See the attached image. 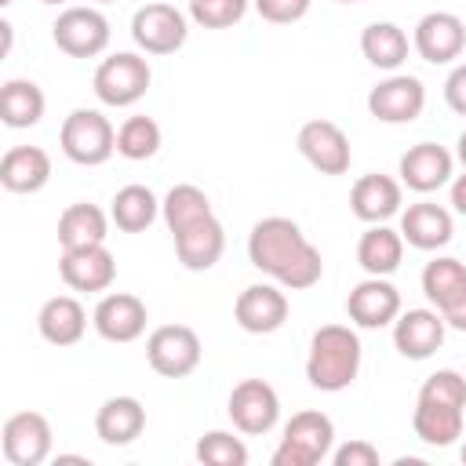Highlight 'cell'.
I'll use <instances>...</instances> for the list:
<instances>
[{
    "label": "cell",
    "mask_w": 466,
    "mask_h": 466,
    "mask_svg": "<svg viewBox=\"0 0 466 466\" xmlns=\"http://www.w3.org/2000/svg\"><path fill=\"white\" fill-rule=\"evenodd\" d=\"M299 153L320 171V175H346L350 171V160H353V149H350V138L346 131L335 124V120H306L299 127Z\"/></svg>",
    "instance_id": "7c38bea8"
},
{
    "label": "cell",
    "mask_w": 466,
    "mask_h": 466,
    "mask_svg": "<svg viewBox=\"0 0 466 466\" xmlns=\"http://www.w3.org/2000/svg\"><path fill=\"white\" fill-rule=\"evenodd\" d=\"M444 102L451 113L466 116V62H459L444 80Z\"/></svg>",
    "instance_id": "ab89813d"
},
{
    "label": "cell",
    "mask_w": 466,
    "mask_h": 466,
    "mask_svg": "<svg viewBox=\"0 0 466 466\" xmlns=\"http://www.w3.org/2000/svg\"><path fill=\"white\" fill-rule=\"evenodd\" d=\"M51 40L69 58H95L109 47V18L98 7H66L51 25Z\"/></svg>",
    "instance_id": "52a82bcc"
},
{
    "label": "cell",
    "mask_w": 466,
    "mask_h": 466,
    "mask_svg": "<svg viewBox=\"0 0 466 466\" xmlns=\"http://www.w3.org/2000/svg\"><path fill=\"white\" fill-rule=\"evenodd\" d=\"M106 233H109V215L98 204L80 200V204H69L58 215V244H62V251L106 244Z\"/></svg>",
    "instance_id": "83f0119b"
},
{
    "label": "cell",
    "mask_w": 466,
    "mask_h": 466,
    "mask_svg": "<svg viewBox=\"0 0 466 466\" xmlns=\"http://www.w3.org/2000/svg\"><path fill=\"white\" fill-rule=\"evenodd\" d=\"M171 237H175V255H178V262H182L186 269H193V273L211 269V266L222 258V251H226V229H222V222H218L215 215H204V218H197V222L175 229Z\"/></svg>",
    "instance_id": "ac0fdd59"
},
{
    "label": "cell",
    "mask_w": 466,
    "mask_h": 466,
    "mask_svg": "<svg viewBox=\"0 0 466 466\" xmlns=\"http://www.w3.org/2000/svg\"><path fill=\"white\" fill-rule=\"evenodd\" d=\"M251 0H189V18L204 29H229L248 15Z\"/></svg>",
    "instance_id": "d590c367"
},
{
    "label": "cell",
    "mask_w": 466,
    "mask_h": 466,
    "mask_svg": "<svg viewBox=\"0 0 466 466\" xmlns=\"http://www.w3.org/2000/svg\"><path fill=\"white\" fill-rule=\"evenodd\" d=\"M233 320L248 335H273L288 320V295L277 284H251L237 295Z\"/></svg>",
    "instance_id": "9a60e30c"
},
{
    "label": "cell",
    "mask_w": 466,
    "mask_h": 466,
    "mask_svg": "<svg viewBox=\"0 0 466 466\" xmlns=\"http://www.w3.org/2000/svg\"><path fill=\"white\" fill-rule=\"evenodd\" d=\"M200 339L189 324H160L146 339V360L164 379H186L200 364Z\"/></svg>",
    "instance_id": "8992f818"
},
{
    "label": "cell",
    "mask_w": 466,
    "mask_h": 466,
    "mask_svg": "<svg viewBox=\"0 0 466 466\" xmlns=\"http://www.w3.org/2000/svg\"><path fill=\"white\" fill-rule=\"evenodd\" d=\"M451 171H455V157L437 142H415L400 157V182L415 193H433V189L448 186Z\"/></svg>",
    "instance_id": "ffe728a7"
},
{
    "label": "cell",
    "mask_w": 466,
    "mask_h": 466,
    "mask_svg": "<svg viewBox=\"0 0 466 466\" xmlns=\"http://www.w3.org/2000/svg\"><path fill=\"white\" fill-rule=\"evenodd\" d=\"M339 4H360V0H339Z\"/></svg>",
    "instance_id": "bcb514c9"
},
{
    "label": "cell",
    "mask_w": 466,
    "mask_h": 466,
    "mask_svg": "<svg viewBox=\"0 0 466 466\" xmlns=\"http://www.w3.org/2000/svg\"><path fill=\"white\" fill-rule=\"evenodd\" d=\"M11 466H40L51 455V422L40 411H15L0 433Z\"/></svg>",
    "instance_id": "4fadbf2b"
},
{
    "label": "cell",
    "mask_w": 466,
    "mask_h": 466,
    "mask_svg": "<svg viewBox=\"0 0 466 466\" xmlns=\"http://www.w3.org/2000/svg\"><path fill=\"white\" fill-rule=\"evenodd\" d=\"M400 258H404V237H400V229H390L386 222H375V226H368L360 233V240H357V262H360V269L368 277H390V273H397Z\"/></svg>",
    "instance_id": "484cf974"
},
{
    "label": "cell",
    "mask_w": 466,
    "mask_h": 466,
    "mask_svg": "<svg viewBox=\"0 0 466 466\" xmlns=\"http://www.w3.org/2000/svg\"><path fill=\"white\" fill-rule=\"evenodd\" d=\"M335 448V426L324 411H295L273 451V466H317Z\"/></svg>",
    "instance_id": "277c9868"
},
{
    "label": "cell",
    "mask_w": 466,
    "mask_h": 466,
    "mask_svg": "<svg viewBox=\"0 0 466 466\" xmlns=\"http://www.w3.org/2000/svg\"><path fill=\"white\" fill-rule=\"evenodd\" d=\"M411 44L422 62L430 66H448L466 51V22L451 11H430L415 22Z\"/></svg>",
    "instance_id": "8fae6325"
},
{
    "label": "cell",
    "mask_w": 466,
    "mask_h": 466,
    "mask_svg": "<svg viewBox=\"0 0 466 466\" xmlns=\"http://www.w3.org/2000/svg\"><path fill=\"white\" fill-rule=\"evenodd\" d=\"M142 430H146V408L135 397H109L95 411V433L109 448H124L138 441Z\"/></svg>",
    "instance_id": "cb8c5ba5"
},
{
    "label": "cell",
    "mask_w": 466,
    "mask_h": 466,
    "mask_svg": "<svg viewBox=\"0 0 466 466\" xmlns=\"http://www.w3.org/2000/svg\"><path fill=\"white\" fill-rule=\"evenodd\" d=\"M441 317H444V324H448V328L466 331V291H462L448 309H441Z\"/></svg>",
    "instance_id": "60d3db41"
},
{
    "label": "cell",
    "mask_w": 466,
    "mask_h": 466,
    "mask_svg": "<svg viewBox=\"0 0 466 466\" xmlns=\"http://www.w3.org/2000/svg\"><path fill=\"white\" fill-rule=\"evenodd\" d=\"M233 426L248 437H262L277 426L280 419V397L277 390L266 382V379H240L229 393V404H226Z\"/></svg>",
    "instance_id": "9c48e42d"
},
{
    "label": "cell",
    "mask_w": 466,
    "mask_h": 466,
    "mask_svg": "<svg viewBox=\"0 0 466 466\" xmlns=\"http://www.w3.org/2000/svg\"><path fill=\"white\" fill-rule=\"evenodd\" d=\"M58 146L62 153L80 164V167H98L106 164L113 153H116V131L109 124L106 113L98 109H73L66 120H62V131H58Z\"/></svg>",
    "instance_id": "3957f363"
},
{
    "label": "cell",
    "mask_w": 466,
    "mask_h": 466,
    "mask_svg": "<svg viewBox=\"0 0 466 466\" xmlns=\"http://www.w3.org/2000/svg\"><path fill=\"white\" fill-rule=\"evenodd\" d=\"M346 313L357 328H386L400 313V291L386 277H368V280L353 284V291L346 299Z\"/></svg>",
    "instance_id": "d6986e66"
},
{
    "label": "cell",
    "mask_w": 466,
    "mask_h": 466,
    "mask_svg": "<svg viewBox=\"0 0 466 466\" xmlns=\"http://www.w3.org/2000/svg\"><path fill=\"white\" fill-rule=\"evenodd\" d=\"M411 430H415V437L422 444L448 448V444H455L462 437V408L419 397L415 400V411H411Z\"/></svg>",
    "instance_id": "4316f807"
},
{
    "label": "cell",
    "mask_w": 466,
    "mask_h": 466,
    "mask_svg": "<svg viewBox=\"0 0 466 466\" xmlns=\"http://www.w3.org/2000/svg\"><path fill=\"white\" fill-rule=\"evenodd\" d=\"M444 317L441 309H408L393 320V346L408 360H426L444 346Z\"/></svg>",
    "instance_id": "e0dca14e"
},
{
    "label": "cell",
    "mask_w": 466,
    "mask_h": 466,
    "mask_svg": "<svg viewBox=\"0 0 466 466\" xmlns=\"http://www.w3.org/2000/svg\"><path fill=\"white\" fill-rule=\"evenodd\" d=\"M149 84H153V69L135 51H116V55L102 58L98 69H95V80H91L98 102L102 106H113V109L135 106L149 91Z\"/></svg>",
    "instance_id": "5b68a950"
},
{
    "label": "cell",
    "mask_w": 466,
    "mask_h": 466,
    "mask_svg": "<svg viewBox=\"0 0 466 466\" xmlns=\"http://www.w3.org/2000/svg\"><path fill=\"white\" fill-rule=\"evenodd\" d=\"M51 178V157L40 146H11L0 160V186L7 193H40Z\"/></svg>",
    "instance_id": "603a6c76"
},
{
    "label": "cell",
    "mask_w": 466,
    "mask_h": 466,
    "mask_svg": "<svg viewBox=\"0 0 466 466\" xmlns=\"http://www.w3.org/2000/svg\"><path fill=\"white\" fill-rule=\"evenodd\" d=\"M40 4H66V0H40Z\"/></svg>",
    "instance_id": "ee69618b"
},
{
    "label": "cell",
    "mask_w": 466,
    "mask_h": 466,
    "mask_svg": "<svg viewBox=\"0 0 466 466\" xmlns=\"http://www.w3.org/2000/svg\"><path fill=\"white\" fill-rule=\"evenodd\" d=\"M197 459L204 466H244L248 462V448L240 437L226 433V430H211L197 441Z\"/></svg>",
    "instance_id": "e575fe53"
},
{
    "label": "cell",
    "mask_w": 466,
    "mask_h": 466,
    "mask_svg": "<svg viewBox=\"0 0 466 466\" xmlns=\"http://www.w3.org/2000/svg\"><path fill=\"white\" fill-rule=\"evenodd\" d=\"M44 109H47V98H44L40 84H33V80H7L0 87V120L7 127L22 131V127L40 124Z\"/></svg>",
    "instance_id": "f546056e"
},
{
    "label": "cell",
    "mask_w": 466,
    "mask_h": 466,
    "mask_svg": "<svg viewBox=\"0 0 466 466\" xmlns=\"http://www.w3.org/2000/svg\"><path fill=\"white\" fill-rule=\"evenodd\" d=\"M146 320H149L146 302L138 295H127V291L102 295L95 313H91V324L106 342H135L146 331Z\"/></svg>",
    "instance_id": "5bb4252c"
},
{
    "label": "cell",
    "mask_w": 466,
    "mask_h": 466,
    "mask_svg": "<svg viewBox=\"0 0 466 466\" xmlns=\"http://www.w3.org/2000/svg\"><path fill=\"white\" fill-rule=\"evenodd\" d=\"M466 291V266L451 255H437L422 269V295L433 302V309H448Z\"/></svg>",
    "instance_id": "1f68e13d"
},
{
    "label": "cell",
    "mask_w": 466,
    "mask_h": 466,
    "mask_svg": "<svg viewBox=\"0 0 466 466\" xmlns=\"http://www.w3.org/2000/svg\"><path fill=\"white\" fill-rule=\"evenodd\" d=\"M419 397L466 408V379H462L459 371H451V368H441V371H433V375L419 386Z\"/></svg>",
    "instance_id": "8d00e7d4"
},
{
    "label": "cell",
    "mask_w": 466,
    "mask_h": 466,
    "mask_svg": "<svg viewBox=\"0 0 466 466\" xmlns=\"http://www.w3.org/2000/svg\"><path fill=\"white\" fill-rule=\"evenodd\" d=\"M350 211L368 226L400 215V182L390 175H379V171L360 175L350 189Z\"/></svg>",
    "instance_id": "44dd1931"
},
{
    "label": "cell",
    "mask_w": 466,
    "mask_h": 466,
    "mask_svg": "<svg viewBox=\"0 0 466 466\" xmlns=\"http://www.w3.org/2000/svg\"><path fill=\"white\" fill-rule=\"evenodd\" d=\"M95 4H113V0H95Z\"/></svg>",
    "instance_id": "c3c4849f"
},
{
    "label": "cell",
    "mask_w": 466,
    "mask_h": 466,
    "mask_svg": "<svg viewBox=\"0 0 466 466\" xmlns=\"http://www.w3.org/2000/svg\"><path fill=\"white\" fill-rule=\"evenodd\" d=\"M455 226H451V211L433 204V200H419L408 204V211H400V237L404 244L419 248V251H437L451 240Z\"/></svg>",
    "instance_id": "7402d4cb"
},
{
    "label": "cell",
    "mask_w": 466,
    "mask_h": 466,
    "mask_svg": "<svg viewBox=\"0 0 466 466\" xmlns=\"http://www.w3.org/2000/svg\"><path fill=\"white\" fill-rule=\"evenodd\" d=\"M58 277L73 291H106L116 280V258L106 251V244L69 248L58 258Z\"/></svg>",
    "instance_id": "2e32d148"
},
{
    "label": "cell",
    "mask_w": 466,
    "mask_h": 466,
    "mask_svg": "<svg viewBox=\"0 0 466 466\" xmlns=\"http://www.w3.org/2000/svg\"><path fill=\"white\" fill-rule=\"evenodd\" d=\"M258 18L262 22H273V25H291L299 18H306L309 11V0H251Z\"/></svg>",
    "instance_id": "74e56055"
},
{
    "label": "cell",
    "mask_w": 466,
    "mask_h": 466,
    "mask_svg": "<svg viewBox=\"0 0 466 466\" xmlns=\"http://www.w3.org/2000/svg\"><path fill=\"white\" fill-rule=\"evenodd\" d=\"M160 149V124L153 116H127L116 127V153L124 160H149Z\"/></svg>",
    "instance_id": "836d02e7"
},
{
    "label": "cell",
    "mask_w": 466,
    "mask_h": 466,
    "mask_svg": "<svg viewBox=\"0 0 466 466\" xmlns=\"http://www.w3.org/2000/svg\"><path fill=\"white\" fill-rule=\"evenodd\" d=\"M189 36L186 15L175 4H142L131 15V40L146 55H175Z\"/></svg>",
    "instance_id": "ba28073f"
},
{
    "label": "cell",
    "mask_w": 466,
    "mask_h": 466,
    "mask_svg": "<svg viewBox=\"0 0 466 466\" xmlns=\"http://www.w3.org/2000/svg\"><path fill=\"white\" fill-rule=\"evenodd\" d=\"M157 215H160L157 193H153L149 186H138V182L116 189V197H113V204H109V218H113V226L124 229V233H142V229H149V226L157 222Z\"/></svg>",
    "instance_id": "f1b7e54d"
},
{
    "label": "cell",
    "mask_w": 466,
    "mask_h": 466,
    "mask_svg": "<svg viewBox=\"0 0 466 466\" xmlns=\"http://www.w3.org/2000/svg\"><path fill=\"white\" fill-rule=\"evenodd\" d=\"M451 208H455L459 215H466V171L451 178Z\"/></svg>",
    "instance_id": "b9f144b4"
},
{
    "label": "cell",
    "mask_w": 466,
    "mask_h": 466,
    "mask_svg": "<svg viewBox=\"0 0 466 466\" xmlns=\"http://www.w3.org/2000/svg\"><path fill=\"white\" fill-rule=\"evenodd\" d=\"M360 339L346 324H324L309 339V357H306V379L320 393H339L353 386L360 371Z\"/></svg>",
    "instance_id": "7a4b0ae2"
},
{
    "label": "cell",
    "mask_w": 466,
    "mask_h": 466,
    "mask_svg": "<svg viewBox=\"0 0 466 466\" xmlns=\"http://www.w3.org/2000/svg\"><path fill=\"white\" fill-rule=\"evenodd\" d=\"M36 328H40L44 342H51V346H76L87 331V313L73 295H55L40 306Z\"/></svg>",
    "instance_id": "d4e9b609"
},
{
    "label": "cell",
    "mask_w": 466,
    "mask_h": 466,
    "mask_svg": "<svg viewBox=\"0 0 466 466\" xmlns=\"http://www.w3.org/2000/svg\"><path fill=\"white\" fill-rule=\"evenodd\" d=\"M248 258L258 273L273 277L288 291H306L324 277V258L320 251L306 240L299 222L284 215L258 218L248 233Z\"/></svg>",
    "instance_id": "6da1fadb"
},
{
    "label": "cell",
    "mask_w": 466,
    "mask_h": 466,
    "mask_svg": "<svg viewBox=\"0 0 466 466\" xmlns=\"http://www.w3.org/2000/svg\"><path fill=\"white\" fill-rule=\"evenodd\" d=\"M360 51L375 69H397L408 58V33L397 22H371L360 33Z\"/></svg>",
    "instance_id": "4dcf8cb0"
},
{
    "label": "cell",
    "mask_w": 466,
    "mask_h": 466,
    "mask_svg": "<svg viewBox=\"0 0 466 466\" xmlns=\"http://www.w3.org/2000/svg\"><path fill=\"white\" fill-rule=\"evenodd\" d=\"M455 153H459V160H462V167H466V131L459 135V142H455Z\"/></svg>",
    "instance_id": "7bdbcfd3"
},
{
    "label": "cell",
    "mask_w": 466,
    "mask_h": 466,
    "mask_svg": "<svg viewBox=\"0 0 466 466\" xmlns=\"http://www.w3.org/2000/svg\"><path fill=\"white\" fill-rule=\"evenodd\" d=\"M7 4H11V0H0V7H7Z\"/></svg>",
    "instance_id": "7dc6e473"
},
{
    "label": "cell",
    "mask_w": 466,
    "mask_h": 466,
    "mask_svg": "<svg viewBox=\"0 0 466 466\" xmlns=\"http://www.w3.org/2000/svg\"><path fill=\"white\" fill-rule=\"evenodd\" d=\"M426 87L411 73H393L368 91V113L382 124H411L422 116Z\"/></svg>",
    "instance_id": "30bf717a"
},
{
    "label": "cell",
    "mask_w": 466,
    "mask_h": 466,
    "mask_svg": "<svg viewBox=\"0 0 466 466\" xmlns=\"http://www.w3.org/2000/svg\"><path fill=\"white\" fill-rule=\"evenodd\" d=\"M160 215H164L167 229L175 233V229H182V226H189V222L211 215V200H208V193H204L200 186L182 182V186H171V189H167V197L160 200Z\"/></svg>",
    "instance_id": "d6a6232c"
},
{
    "label": "cell",
    "mask_w": 466,
    "mask_h": 466,
    "mask_svg": "<svg viewBox=\"0 0 466 466\" xmlns=\"http://www.w3.org/2000/svg\"><path fill=\"white\" fill-rule=\"evenodd\" d=\"M331 462L335 466H379V448L368 441H350L331 451Z\"/></svg>",
    "instance_id": "f35d334b"
},
{
    "label": "cell",
    "mask_w": 466,
    "mask_h": 466,
    "mask_svg": "<svg viewBox=\"0 0 466 466\" xmlns=\"http://www.w3.org/2000/svg\"><path fill=\"white\" fill-rule=\"evenodd\" d=\"M459 455H462V462H466V444H462V451H459Z\"/></svg>",
    "instance_id": "f6af8a7d"
}]
</instances>
